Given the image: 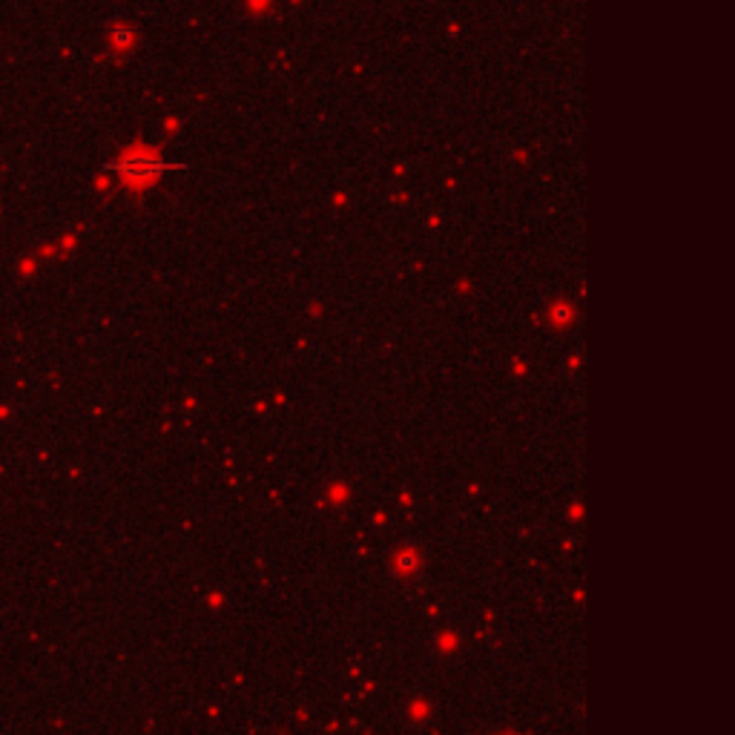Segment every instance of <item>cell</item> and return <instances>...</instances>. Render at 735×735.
I'll use <instances>...</instances> for the list:
<instances>
[{
    "label": "cell",
    "mask_w": 735,
    "mask_h": 735,
    "mask_svg": "<svg viewBox=\"0 0 735 735\" xmlns=\"http://www.w3.org/2000/svg\"><path fill=\"white\" fill-rule=\"evenodd\" d=\"M112 167L118 170V173H124V176H129V178H153V176H159V173H164V170H170V167H178V164H167V161H161L159 156H153V153H129V156H121L118 161H112Z\"/></svg>",
    "instance_id": "1"
},
{
    "label": "cell",
    "mask_w": 735,
    "mask_h": 735,
    "mask_svg": "<svg viewBox=\"0 0 735 735\" xmlns=\"http://www.w3.org/2000/svg\"><path fill=\"white\" fill-rule=\"evenodd\" d=\"M109 38H112L115 46H127V43L135 38V29H132L129 23H115V26L109 29Z\"/></svg>",
    "instance_id": "2"
},
{
    "label": "cell",
    "mask_w": 735,
    "mask_h": 735,
    "mask_svg": "<svg viewBox=\"0 0 735 735\" xmlns=\"http://www.w3.org/2000/svg\"><path fill=\"white\" fill-rule=\"evenodd\" d=\"M397 566H399L402 572H414V569H417V554H414V552H399V554H397Z\"/></svg>",
    "instance_id": "3"
},
{
    "label": "cell",
    "mask_w": 735,
    "mask_h": 735,
    "mask_svg": "<svg viewBox=\"0 0 735 735\" xmlns=\"http://www.w3.org/2000/svg\"><path fill=\"white\" fill-rule=\"evenodd\" d=\"M552 316H554V319H566V316H569V308H566V305H557V308L552 311Z\"/></svg>",
    "instance_id": "4"
}]
</instances>
